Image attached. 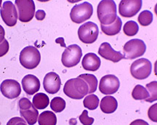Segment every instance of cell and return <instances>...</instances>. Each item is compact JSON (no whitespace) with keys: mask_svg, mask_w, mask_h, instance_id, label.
<instances>
[{"mask_svg":"<svg viewBox=\"0 0 157 125\" xmlns=\"http://www.w3.org/2000/svg\"><path fill=\"white\" fill-rule=\"evenodd\" d=\"M46 16V13L42 9H39L35 13V17L38 21H43Z\"/></svg>","mask_w":157,"mask_h":125,"instance_id":"cell-35","label":"cell"},{"mask_svg":"<svg viewBox=\"0 0 157 125\" xmlns=\"http://www.w3.org/2000/svg\"><path fill=\"white\" fill-rule=\"evenodd\" d=\"M98 34V26L96 23L91 21L82 24L78 30V38L84 44H93L97 40Z\"/></svg>","mask_w":157,"mask_h":125,"instance_id":"cell-7","label":"cell"},{"mask_svg":"<svg viewBox=\"0 0 157 125\" xmlns=\"http://www.w3.org/2000/svg\"><path fill=\"white\" fill-rule=\"evenodd\" d=\"M100 107L104 114H113L117 111L118 102L113 96H105L100 103Z\"/></svg>","mask_w":157,"mask_h":125,"instance_id":"cell-18","label":"cell"},{"mask_svg":"<svg viewBox=\"0 0 157 125\" xmlns=\"http://www.w3.org/2000/svg\"><path fill=\"white\" fill-rule=\"evenodd\" d=\"M66 101L60 97H56L51 100L50 108L56 113H60L66 108Z\"/></svg>","mask_w":157,"mask_h":125,"instance_id":"cell-26","label":"cell"},{"mask_svg":"<svg viewBox=\"0 0 157 125\" xmlns=\"http://www.w3.org/2000/svg\"><path fill=\"white\" fill-rule=\"evenodd\" d=\"M82 64L84 69L89 71H96L99 69L101 61L97 55L93 52H89L84 56Z\"/></svg>","mask_w":157,"mask_h":125,"instance_id":"cell-17","label":"cell"},{"mask_svg":"<svg viewBox=\"0 0 157 125\" xmlns=\"http://www.w3.org/2000/svg\"><path fill=\"white\" fill-rule=\"evenodd\" d=\"M44 90L49 94H56L61 87V80L58 74L50 72L45 75L43 80Z\"/></svg>","mask_w":157,"mask_h":125,"instance_id":"cell-14","label":"cell"},{"mask_svg":"<svg viewBox=\"0 0 157 125\" xmlns=\"http://www.w3.org/2000/svg\"><path fill=\"white\" fill-rule=\"evenodd\" d=\"M146 51V45L143 40L133 39L126 42L124 45V58L132 60L143 56Z\"/></svg>","mask_w":157,"mask_h":125,"instance_id":"cell-4","label":"cell"},{"mask_svg":"<svg viewBox=\"0 0 157 125\" xmlns=\"http://www.w3.org/2000/svg\"><path fill=\"white\" fill-rule=\"evenodd\" d=\"M121 26H122V21L119 16L117 17L116 21L111 25H109V26L101 25L102 31L108 36H115L119 34L121 29Z\"/></svg>","mask_w":157,"mask_h":125,"instance_id":"cell-20","label":"cell"},{"mask_svg":"<svg viewBox=\"0 0 157 125\" xmlns=\"http://www.w3.org/2000/svg\"><path fill=\"white\" fill-rule=\"evenodd\" d=\"M148 115L151 120L154 122H157V103H155L149 108Z\"/></svg>","mask_w":157,"mask_h":125,"instance_id":"cell-32","label":"cell"},{"mask_svg":"<svg viewBox=\"0 0 157 125\" xmlns=\"http://www.w3.org/2000/svg\"><path fill=\"white\" fill-rule=\"evenodd\" d=\"M132 96L136 100H145L149 97V93L146 87L137 85L132 92Z\"/></svg>","mask_w":157,"mask_h":125,"instance_id":"cell-24","label":"cell"},{"mask_svg":"<svg viewBox=\"0 0 157 125\" xmlns=\"http://www.w3.org/2000/svg\"><path fill=\"white\" fill-rule=\"evenodd\" d=\"M129 125H149V124L143 119H136L131 122V124Z\"/></svg>","mask_w":157,"mask_h":125,"instance_id":"cell-36","label":"cell"},{"mask_svg":"<svg viewBox=\"0 0 157 125\" xmlns=\"http://www.w3.org/2000/svg\"><path fill=\"white\" fill-rule=\"evenodd\" d=\"M120 87L119 79L113 74H108L101 79L99 83V90L102 94L111 95L117 93Z\"/></svg>","mask_w":157,"mask_h":125,"instance_id":"cell-10","label":"cell"},{"mask_svg":"<svg viewBox=\"0 0 157 125\" xmlns=\"http://www.w3.org/2000/svg\"><path fill=\"white\" fill-rule=\"evenodd\" d=\"M98 17L101 25L109 26L116 21L117 17V5L112 0H103L98 6Z\"/></svg>","mask_w":157,"mask_h":125,"instance_id":"cell-2","label":"cell"},{"mask_svg":"<svg viewBox=\"0 0 157 125\" xmlns=\"http://www.w3.org/2000/svg\"><path fill=\"white\" fill-rule=\"evenodd\" d=\"M9 43L7 40H5L2 42L0 43V57L5 55L9 51Z\"/></svg>","mask_w":157,"mask_h":125,"instance_id":"cell-34","label":"cell"},{"mask_svg":"<svg viewBox=\"0 0 157 125\" xmlns=\"http://www.w3.org/2000/svg\"><path fill=\"white\" fill-rule=\"evenodd\" d=\"M0 91L7 98H17L21 93V85L15 79H5L0 85Z\"/></svg>","mask_w":157,"mask_h":125,"instance_id":"cell-13","label":"cell"},{"mask_svg":"<svg viewBox=\"0 0 157 125\" xmlns=\"http://www.w3.org/2000/svg\"><path fill=\"white\" fill-rule=\"evenodd\" d=\"M21 64L27 69H34L41 61V55L39 50L34 46L25 47L20 53Z\"/></svg>","mask_w":157,"mask_h":125,"instance_id":"cell-3","label":"cell"},{"mask_svg":"<svg viewBox=\"0 0 157 125\" xmlns=\"http://www.w3.org/2000/svg\"><path fill=\"white\" fill-rule=\"evenodd\" d=\"M5 29H4L3 27L0 25V43H2L4 40H5Z\"/></svg>","mask_w":157,"mask_h":125,"instance_id":"cell-37","label":"cell"},{"mask_svg":"<svg viewBox=\"0 0 157 125\" xmlns=\"http://www.w3.org/2000/svg\"><path fill=\"white\" fill-rule=\"evenodd\" d=\"M63 93L70 98L81 100L87 95L89 87L87 84L81 78H74L65 83Z\"/></svg>","mask_w":157,"mask_h":125,"instance_id":"cell-1","label":"cell"},{"mask_svg":"<svg viewBox=\"0 0 157 125\" xmlns=\"http://www.w3.org/2000/svg\"><path fill=\"white\" fill-rule=\"evenodd\" d=\"M0 14L4 23L7 26L13 27L16 25L17 17V11L14 4L10 1H5L0 9Z\"/></svg>","mask_w":157,"mask_h":125,"instance_id":"cell-11","label":"cell"},{"mask_svg":"<svg viewBox=\"0 0 157 125\" xmlns=\"http://www.w3.org/2000/svg\"><path fill=\"white\" fill-rule=\"evenodd\" d=\"M39 125H56L57 116L52 111H45L39 114Z\"/></svg>","mask_w":157,"mask_h":125,"instance_id":"cell-21","label":"cell"},{"mask_svg":"<svg viewBox=\"0 0 157 125\" xmlns=\"http://www.w3.org/2000/svg\"><path fill=\"white\" fill-rule=\"evenodd\" d=\"M18 12L20 21L27 23L31 21L35 15L36 6L32 0H16L15 2Z\"/></svg>","mask_w":157,"mask_h":125,"instance_id":"cell-9","label":"cell"},{"mask_svg":"<svg viewBox=\"0 0 157 125\" xmlns=\"http://www.w3.org/2000/svg\"><path fill=\"white\" fill-rule=\"evenodd\" d=\"M152 71V64L146 58H140L135 60L130 66V73L135 79L138 80L146 79L151 75Z\"/></svg>","mask_w":157,"mask_h":125,"instance_id":"cell-5","label":"cell"},{"mask_svg":"<svg viewBox=\"0 0 157 125\" xmlns=\"http://www.w3.org/2000/svg\"><path fill=\"white\" fill-rule=\"evenodd\" d=\"M141 0H122L119 5V12L121 16L131 17L138 13L142 7Z\"/></svg>","mask_w":157,"mask_h":125,"instance_id":"cell-12","label":"cell"},{"mask_svg":"<svg viewBox=\"0 0 157 125\" xmlns=\"http://www.w3.org/2000/svg\"><path fill=\"white\" fill-rule=\"evenodd\" d=\"M32 104L37 110L44 109L50 104V99L46 94L42 93H37L33 97Z\"/></svg>","mask_w":157,"mask_h":125,"instance_id":"cell-22","label":"cell"},{"mask_svg":"<svg viewBox=\"0 0 157 125\" xmlns=\"http://www.w3.org/2000/svg\"><path fill=\"white\" fill-rule=\"evenodd\" d=\"M82 55L81 47L77 44H71L66 48L62 54L61 61L65 67L71 68L78 64Z\"/></svg>","mask_w":157,"mask_h":125,"instance_id":"cell-8","label":"cell"},{"mask_svg":"<svg viewBox=\"0 0 157 125\" xmlns=\"http://www.w3.org/2000/svg\"><path fill=\"white\" fill-rule=\"evenodd\" d=\"M21 85L23 90L29 95H34L40 89L39 79L33 74H28L25 76L22 79Z\"/></svg>","mask_w":157,"mask_h":125,"instance_id":"cell-16","label":"cell"},{"mask_svg":"<svg viewBox=\"0 0 157 125\" xmlns=\"http://www.w3.org/2000/svg\"><path fill=\"white\" fill-rule=\"evenodd\" d=\"M93 14V5L87 2H84L73 7L71 10L70 17L74 23H82L89 20Z\"/></svg>","mask_w":157,"mask_h":125,"instance_id":"cell-6","label":"cell"},{"mask_svg":"<svg viewBox=\"0 0 157 125\" xmlns=\"http://www.w3.org/2000/svg\"><path fill=\"white\" fill-rule=\"evenodd\" d=\"M124 33L128 36H133L137 34L139 31V26L134 21H129L124 25Z\"/></svg>","mask_w":157,"mask_h":125,"instance_id":"cell-27","label":"cell"},{"mask_svg":"<svg viewBox=\"0 0 157 125\" xmlns=\"http://www.w3.org/2000/svg\"><path fill=\"white\" fill-rule=\"evenodd\" d=\"M78 119L83 125H92L94 122V119L88 116V111L87 110L83 111Z\"/></svg>","mask_w":157,"mask_h":125,"instance_id":"cell-30","label":"cell"},{"mask_svg":"<svg viewBox=\"0 0 157 125\" xmlns=\"http://www.w3.org/2000/svg\"><path fill=\"white\" fill-rule=\"evenodd\" d=\"M71 125H76V120L75 119H71V121L69 122Z\"/></svg>","mask_w":157,"mask_h":125,"instance_id":"cell-38","label":"cell"},{"mask_svg":"<svg viewBox=\"0 0 157 125\" xmlns=\"http://www.w3.org/2000/svg\"><path fill=\"white\" fill-rule=\"evenodd\" d=\"M99 98L97 95H94V94H90L84 99L83 105L84 108L89 109V110H95L99 105Z\"/></svg>","mask_w":157,"mask_h":125,"instance_id":"cell-25","label":"cell"},{"mask_svg":"<svg viewBox=\"0 0 157 125\" xmlns=\"http://www.w3.org/2000/svg\"><path fill=\"white\" fill-rule=\"evenodd\" d=\"M138 22L141 26H148L153 21V14L151 11L144 10L138 15Z\"/></svg>","mask_w":157,"mask_h":125,"instance_id":"cell-29","label":"cell"},{"mask_svg":"<svg viewBox=\"0 0 157 125\" xmlns=\"http://www.w3.org/2000/svg\"><path fill=\"white\" fill-rule=\"evenodd\" d=\"M98 53L104 59L113 63H117L124 59V55L121 53V52L113 50L111 44L108 42L102 43L98 50Z\"/></svg>","mask_w":157,"mask_h":125,"instance_id":"cell-15","label":"cell"},{"mask_svg":"<svg viewBox=\"0 0 157 125\" xmlns=\"http://www.w3.org/2000/svg\"><path fill=\"white\" fill-rule=\"evenodd\" d=\"M7 125H28L25 121L21 117H13L8 121Z\"/></svg>","mask_w":157,"mask_h":125,"instance_id":"cell-33","label":"cell"},{"mask_svg":"<svg viewBox=\"0 0 157 125\" xmlns=\"http://www.w3.org/2000/svg\"><path fill=\"white\" fill-rule=\"evenodd\" d=\"M78 77L81 78L87 84L88 87H89V93H88V94H93L97 90L98 81L95 75L90 74H83L78 76Z\"/></svg>","mask_w":157,"mask_h":125,"instance_id":"cell-23","label":"cell"},{"mask_svg":"<svg viewBox=\"0 0 157 125\" xmlns=\"http://www.w3.org/2000/svg\"><path fill=\"white\" fill-rule=\"evenodd\" d=\"M146 87L149 93V97L145 100V101L148 103H152L157 100V81H154L147 84Z\"/></svg>","mask_w":157,"mask_h":125,"instance_id":"cell-28","label":"cell"},{"mask_svg":"<svg viewBox=\"0 0 157 125\" xmlns=\"http://www.w3.org/2000/svg\"><path fill=\"white\" fill-rule=\"evenodd\" d=\"M1 5H2V1L0 0V7H1Z\"/></svg>","mask_w":157,"mask_h":125,"instance_id":"cell-39","label":"cell"},{"mask_svg":"<svg viewBox=\"0 0 157 125\" xmlns=\"http://www.w3.org/2000/svg\"><path fill=\"white\" fill-rule=\"evenodd\" d=\"M32 103L31 102L30 100L27 98V97H23L19 100L18 102V106L20 108V110H28V109L31 108L32 106Z\"/></svg>","mask_w":157,"mask_h":125,"instance_id":"cell-31","label":"cell"},{"mask_svg":"<svg viewBox=\"0 0 157 125\" xmlns=\"http://www.w3.org/2000/svg\"><path fill=\"white\" fill-rule=\"evenodd\" d=\"M20 114L21 118H23L29 125H34L36 124L39 116L38 110L33 105L31 108L28 110H20Z\"/></svg>","mask_w":157,"mask_h":125,"instance_id":"cell-19","label":"cell"}]
</instances>
